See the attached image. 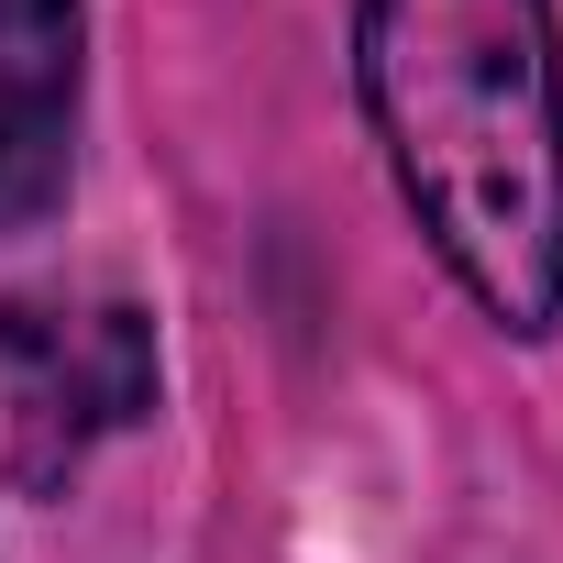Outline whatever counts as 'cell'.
<instances>
[{
    "label": "cell",
    "instance_id": "obj_1",
    "mask_svg": "<svg viewBox=\"0 0 563 563\" xmlns=\"http://www.w3.org/2000/svg\"><path fill=\"white\" fill-rule=\"evenodd\" d=\"M354 89L387 177L464 299L541 343L563 321V34L552 0H354Z\"/></svg>",
    "mask_w": 563,
    "mask_h": 563
},
{
    "label": "cell",
    "instance_id": "obj_2",
    "mask_svg": "<svg viewBox=\"0 0 563 563\" xmlns=\"http://www.w3.org/2000/svg\"><path fill=\"white\" fill-rule=\"evenodd\" d=\"M155 409V321L111 288H12L0 299V464L23 497H56L100 442Z\"/></svg>",
    "mask_w": 563,
    "mask_h": 563
},
{
    "label": "cell",
    "instance_id": "obj_3",
    "mask_svg": "<svg viewBox=\"0 0 563 563\" xmlns=\"http://www.w3.org/2000/svg\"><path fill=\"white\" fill-rule=\"evenodd\" d=\"M78 78H89L78 0H0V232H34L67 199Z\"/></svg>",
    "mask_w": 563,
    "mask_h": 563
}]
</instances>
